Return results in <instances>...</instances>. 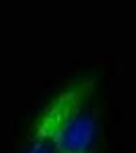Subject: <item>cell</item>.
<instances>
[{"instance_id":"6da1fadb","label":"cell","mask_w":136,"mask_h":153,"mask_svg":"<svg viewBox=\"0 0 136 153\" xmlns=\"http://www.w3.org/2000/svg\"><path fill=\"white\" fill-rule=\"evenodd\" d=\"M98 83V76L88 73L63 86L37 115L17 153H58L71 118L95 97Z\"/></svg>"},{"instance_id":"7a4b0ae2","label":"cell","mask_w":136,"mask_h":153,"mask_svg":"<svg viewBox=\"0 0 136 153\" xmlns=\"http://www.w3.org/2000/svg\"><path fill=\"white\" fill-rule=\"evenodd\" d=\"M101 118L95 97L71 118L58 153H99Z\"/></svg>"}]
</instances>
